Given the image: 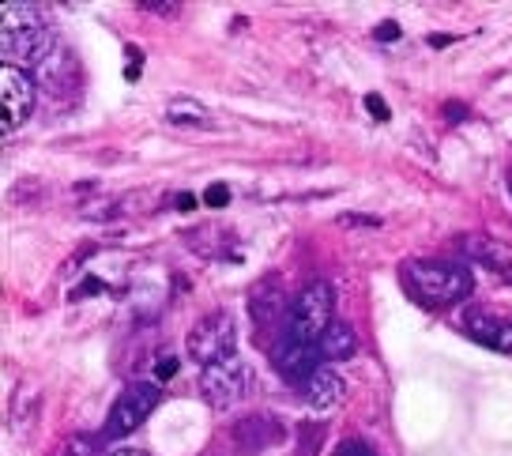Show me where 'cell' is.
I'll list each match as a JSON object with an SVG mask.
<instances>
[{"label": "cell", "instance_id": "6da1fadb", "mask_svg": "<svg viewBox=\"0 0 512 456\" xmlns=\"http://www.w3.org/2000/svg\"><path fill=\"white\" fill-rule=\"evenodd\" d=\"M53 49H57V34L38 4H8L4 8V31H0L4 65H46Z\"/></svg>", "mask_w": 512, "mask_h": 456}, {"label": "cell", "instance_id": "7a4b0ae2", "mask_svg": "<svg viewBox=\"0 0 512 456\" xmlns=\"http://www.w3.org/2000/svg\"><path fill=\"white\" fill-rule=\"evenodd\" d=\"M400 276L407 291L426 306H456L475 291L471 272L456 261H407Z\"/></svg>", "mask_w": 512, "mask_h": 456}, {"label": "cell", "instance_id": "3957f363", "mask_svg": "<svg viewBox=\"0 0 512 456\" xmlns=\"http://www.w3.org/2000/svg\"><path fill=\"white\" fill-rule=\"evenodd\" d=\"M332 313H336V291H332V283L313 279V283L290 302L287 332H283V336L294 343H317L328 328L336 325Z\"/></svg>", "mask_w": 512, "mask_h": 456}, {"label": "cell", "instance_id": "277c9868", "mask_svg": "<svg viewBox=\"0 0 512 456\" xmlns=\"http://www.w3.org/2000/svg\"><path fill=\"white\" fill-rule=\"evenodd\" d=\"M234 347H238V321L230 310H215L208 317H200L185 336V351L200 370L223 359H234Z\"/></svg>", "mask_w": 512, "mask_h": 456}, {"label": "cell", "instance_id": "5b68a950", "mask_svg": "<svg viewBox=\"0 0 512 456\" xmlns=\"http://www.w3.org/2000/svg\"><path fill=\"white\" fill-rule=\"evenodd\" d=\"M159 400H162L159 385H151V381H132V385L113 400L110 415H106V426H102V441L128 438L132 430H140V426L155 415Z\"/></svg>", "mask_w": 512, "mask_h": 456}, {"label": "cell", "instance_id": "8992f818", "mask_svg": "<svg viewBox=\"0 0 512 456\" xmlns=\"http://www.w3.org/2000/svg\"><path fill=\"white\" fill-rule=\"evenodd\" d=\"M245 392H249V366L238 355L215 362V366H204V374H200V396L215 411L234 408Z\"/></svg>", "mask_w": 512, "mask_h": 456}, {"label": "cell", "instance_id": "52a82bcc", "mask_svg": "<svg viewBox=\"0 0 512 456\" xmlns=\"http://www.w3.org/2000/svg\"><path fill=\"white\" fill-rule=\"evenodd\" d=\"M34 102H38V91H34L31 76L16 65L0 68V129L4 136H12L31 117Z\"/></svg>", "mask_w": 512, "mask_h": 456}, {"label": "cell", "instance_id": "ba28073f", "mask_svg": "<svg viewBox=\"0 0 512 456\" xmlns=\"http://www.w3.org/2000/svg\"><path fill=\"white\" fill-rule=\"evenodd\" d=\"M320 366H324V359H320L317 343H294L283 336L279 347H275V370L287 381H294V385H305Z\"/></svg>", "mask_w": 512, "mask_h": 456}, {"label": "cell", "instance_id": "9c48e42d", "mask_svg": "<svg viewBox=\"0 0 512 456\" xmlns=\"http://www.w3.org/2000/svg\"><path fill=\"white\" fill-rule=\"evenodd\" d=\"M279 438H283V426L275 423L272 415H245V419H238L234 430H230V441H234V453L238 456L264 453V449L275 445Z\"/></svg>", "mask_w": 512, "mask_h": 456}, {"label": "cell", "instance_id": "30bf717a", "mask_svg": "<svg viewBox=\"0 0 512 456\" xmlns=\"http://www.w3.org/2000/svg\"><path fill=\"white\" fill-rule=\"evenodd\" d=\"M456 245L464 249V257H471L475 264L490 268L497 276L512 279V245L494 238V234H460Z\"/></svg>", "mask_w": 512, "mask_h": 456}, {"label": "cell", "instance_id": "8fae6325", "mask_svg": "<svg viewBox=\"0 0 512 456\" xmlns=\"http://www.w3.org/2000/svg\"><path fill=\"white\" fill-rule=\"evenodd\" d=\"M343 396H347V381L336 374V370H324L320 366L317 374L309 377L302 385V400L309 404L313 411H332L343 404Z\"/></svg>", "mask_w": 512, "mask_h": 456}, {"label": "cell", "instance_id": "7c38bea8", "mask_svg": "<svg viewBox=\"0 0 512 456\" xmlns=\"http://www.w3.org/2000/svg\"><path fill=\"white\" fill-rule=\"evenodd\" d=\"M283 310H290L287 302H283V291H279V283L275 279H264L253 294H249V313H253V325L260 332H268L283 321Z\"/></svg>", "mask_w": 512, "mask_h": 456}, {"label": "cell", "instance_id": "4fadbf2b", "mask_svg": "<svg viewBox=\"0 0 512 456\" xmlns=\"http://www.w3.org/2000/svg\"><path fill=\"white\" fill-rule=\"evenodd\" d=\"M317 351H320V359H324V362H343V359H351L354 351H358V336H354L351 325L336 321V325L328 328V332L317 340Z\"/></svg>", "mask_w": 512, "mask_h": 456}, {"label": "cell", "instance_id": "5bb4252c", "mask_svg": "<svg viewBox=\"0 0 512 456\" xmlns=\"http://www.w3.org/2000/svg\"><path fill=\"white\" fill-rule=\"evenodd\" d=\"M501 328H505V321L494 317L490 310H464V332L471 336V340L486 343V347H497Z\"/></svg>", "mask_w": 512, "mask_h": 456}, {"label": "cell", "instance_id": "9a60e30c", "mask_svg": "<svg viewBox=\"0 0 512 456\" xmlns=\"http://www.w3.org/2000/svg\"><path fill=\"white\" fill-rule=\"evenodd\" d=\"M166 121L170 125H204L208 121V110L196 102V98H170V106H166Z\"/></svg>", "mask_w": 512, "mask_h": 456}, {"label": "cell", "instance_id": "2e32d148", "mask_svg": "<svg viewBox=\"0 0 512 456\" xmlns=\"http://www.w3.org/2000/svg\"><path fill=\"white\" fill-rule=\"evenodd\" d=\"M61 456H102V449H98V438H91V434H72Z\"/></svg>", "mask_w": 512, "mask_h": 456}, {"label": "cell", "instance_id": "e0dca14e", "mask_svg": "<svg viewBox=\"0 0 512 456\" xmlns=\"http://www.w3.org/2000/svg\"><path fill=\"white\" fill-rule=\"evenodd\" d=\"M302 430V449H298V456H309V449L317 453L320 445V426H298Z\"/></svg>", "mask_w": 512, "mask_h": 456}, {"label": "cell", "instance_id": "ac0fdd59", "mask_svg": "<svg viewBox=\"0 0 512 456\" xmlns=\"http://www.w3.org/2000/svg\"><path fill=\"white\" fill-rule=\"evenodd\" d=\"M332 456H373V449H369L366 441H343V445H336Z\"/></svg>", "mask_w": 512, "mask_h": 456}, {"label": "cell", "instance_id": "d6986e66", "mask_svg": "<svg viewBox=\"0 0 512 456\" xmlns=\"http://www.w3.org/2000/svg\"><path fill=\"white\" fill-rule=\"evenodd\" d=\"M136 8H147V12H166V16H170V12H174V8H181V4H177V0H140V4H136Z\"/></svg>", "mask_w": 512, "mask_h": 456}, {"label": "cell", "instance_id": "ffe728a7", "mask_svg": "<svg viewBox=\"0 0 512 456\" xmlns=\"http://www.w3.org/2000/svg\"><path fill=\"white\" fill-rule=\"evenodd\" d=\"M366 110H369L373 117H377V121H388V106L381 102V95H369V98H366Z\"/></svg>", "mask_w": 512, "mask_h": 456}, {"label": "cell", "instance_id": "44dd1931", "mask_svg": "<svg viewBox=\"0 0 512 456\" xmlns=\"http://www.w3.org/2000/svg\"><path fill=\"white\" fill-rule=\"evenodd\" d=\"M174 374H177V362L174 359H159V366H155V377H159V381H170Z\"/></svg>", "mask_w": 512, "mask_h": 456}, {"label": "cell", "instance_id": "7402d4cb", "mask_svg": "<svg viewBox=\"0 0 512 456\" xmlns=\"http://www.w3.org/2000/svg\"><path fill=\"white\" fill-rule=\"evenodd\" d=\"M347 227H381V219H369V215H343Z\"/></svg>", "mask_w": 512, "mask_h": 456}, {"label": "cell", "instance_id": "603a6c76", "mask_svg": "<svg viewBox=\"0 0 512 456\" xmlns=\"http://www.w3.org/2000/svg\"><path fill=\"white\" fill-rule=\"evenodd\" d=\"M226 200H230L226 185H211V193H208V204H211V208H219V204H226Z\"/></svg>", "mask_w": 512, "mask_h": 456}, {"label": "cell", "instance_id": "cb8c5ba5", "mask_svg": "<svg viewBox=\"0 0 512 456\" xmlns=\"http://www.w3.org/2000/svg\"><path fill=\"white\" fill-rule=\"evenodd\" d=\"M396 23H381V27H377V38H381V42H396Z\"/></svg>", "mask_w": 512, "mask_h": 456}, {"label": "cell", "instance_id": "d4e9b609", "mask_svg": "<svg viewBox=\"0 0 512 456\" xmlns=\"http://www.w3.org/2000/svg\"><path fill=\"white\" fill-rule=\"evenodd\" d=\"M113 456H147V453H140V449H117Z\"/></svg>", "mask_w": 512, "mask_h": 456}]
</instances>
